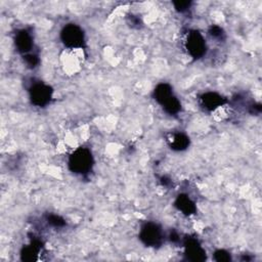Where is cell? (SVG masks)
Listing matches in <instances>:
<instances>
[{"label":"cell","instance_id":"cell-9","mask_svg":"<svg viewBox=\"0 0 262 262\" xmlns=\"http://www.w3.org/2000/svg\"><path fill=\"white\" fill-rule=\"evenodd\" d=\"M185 254L188 259L193 261H201L204 260L206 257L205 250L201 247L199 242L194 238H188L184 245Z\"/></svg>","mask_w":262,"mask_h":262},{"label":"cell","instance_id":"cell-6","mask_svg":"<svg viewBox=\"0 0 262 262\" xmlns=\"http://www.w3.org/2000/svg\"><path fill=\"white\" fill-rule=\"evenodd\" d=\"M139 237L147 247H157L162 243L163 232L157 223L147 222L141 227Z\"/></svg>","mask_w":262,"mask_h":262},{"label":"cell","instance_id":"cell-11","mask_svg":"<svg viewBox=\"0 0 262 262\" xmlns=\"http://www.w3.org/2000/svg\"><path fill=\"white\" fill-rule=\"evenodd\" d=\"M169 144L174 150L186 149L189 145V138L184 133H173L169 138Z\"/></svg>","mask_w":262,"mask_h":262},{"label":"cell","instance_id":"cell-12","mask_svg":"<svg viewBox=\"0 0 262 262\" xmlns=\"http://www.w3.org/2000/svg\"><path fill=\"white\" fill-rule=\"evenodd\" d=\"M209 35L215 39V40H223L225 37V33L223 31V29L219 26H211L209 29Z\"/></svg>","mask_w":262,"mask_h":262},{"label":"cell","instance_id":"cell-4","mask_svg":"<svg viewBox=\"0 0 262 262\" xmlns=\"http://www.w3.org/2000/svg\"><path fill=\"white\" fill-rule=\"evenodd\" d=\"M184 47L190 57L199 59L205 55L207 50V43L204 36L199 31L191 30L186 35Z\"/></svg>","mask_w":262,"mask_h":262},{"label":"cell","instance_id":"cell-2","mask_svg":"<svg viewBox=\"0 0 262 262\" xmlns=\"http://www.w3.org/2000/svg\"><path fill=\"white\" fill-rule=\"evenodd\" d=\"M94 161L91 151L87 147H78L69 158V168L72 172L80 175L89 173Z\"/></svg>","mask_w":262,"mask_h":262},{"label":"cell","instance_id":"cell-7","mask_svg":"<svg viewBox=\"0 0 262 262\" xmlns=\"http://www.w3.org/2000/svg\"><path fill=\"white\" fill-rule=\"evenodd\" d=\"M14 44L18 52L23 53L24 56L32 52V49L34 47V42H33V36L31 35L30 32L27 30L23 29L19 30L14 37Z\"/></svg>","mask_w":262,"mask_h":262},{"label":"cell","instance_id":"cell-14","mask_svg":"<svg viewBox=\"0 0 262 262\" xmlns=\"http://www.w3.org/2000/svg\"><path fill=\"white\" fill-rule=\"evenodd\" d=\"M173 5L175 7V10L182 13V12L187 11L190 8L191 2L190 1H175V2H173Z\"/></svg>","mask_w":262,"mask_h":262},{"label":"cell","instance_id":"cell-5","mask_svg":"<svg viewBox=\"0 0 262 262\" xmlns=\"http://www.w3.org/2000/svg\"><path fill=\"white\" fill-rule=\"evenodd\" d=\"M29 95L32 103L36 106H45L50 102L52 89L49 85L42 82L34 83L29 89Z\"/></svg>","mask_w":262,"mask_h":262},{"label":"cell","instance_id":"cell-8","mask_svg":"<svg viewBox=\"0 0 262 262\" xmlns=\"http://www.w3.org/2000/svg\"><path fill=\"white\" fill-rule=\"evenodd\" d=\"M201 104L204 106L205 110L208 111H215L221 105H223L226 102V99L216 92H206L201 97Z\"/></svg>","mask_w":262,"mask_h":262},{"label":"cell","instance_id":"cell-10","mask_svg":"<svg viewBox=\"0 0 262 262\" xmlns=\"http://www.w3.org/2000/svg\"><path fill=\"white\" fill-rule=\"evenodd\" d=\"M175 207L182 212L184 215H192L196 211L195 204L193 201L186 194H179L175 200Z\"/></svg>","mask_w":262,"mask_h":262},{"label":"cell","instance_id":"cell-1","mask_svg":"<svg viewBox=\"0 0 262 262\" xmlns=\"http://www.w3.org/2000/svg\"><path fill=\"white\" fill-rule=\"evenodd\" d=\"M154 97L167 114L172 116L177 115L180 112L181 103L174 95L173 90L169 84H158L154 90Z\"/></svg>","mask_w":262,"mask_h":262},{"label":"cell","instance_id":"cell-16","mask_svg":"<svg viewBox=\"0 0 262 262\" xmlns=\"http://www.w3.org/2000/svg\"><path fill=\"white\" fill-rule=\"evenodd\" d=\"M215 259L217 261H227L230 260V255L224 250H218L215 252Z\"/></svg>","mask_w":262,"mask_h":262},{"label":"cell","instance_id":"cell-3","mask_svg":"<svg viewBox=\"0 0 262 262\" xmlns=\"http://www.w3.org/2000/svg\"><path fill=\"white\" fill-rule=\"evenodd\" d=\"M60 40L70 49H81L85 46V34L76 24H68L60 31Z\"/></svg>","mask_w":262,"mask_h":262},{"label":"cell","instance_id":"cell-13","mask_svg":"<svg viewBox=\"0 0 262 262\" xmlns=\"http://www.w3.org/2000/svg\"><path fill=\"white\" fill-rule=\"evenodd\" d=\"M47 222L53 227H61L66 225V221L60 216H57L54 214H51L47 217Z\"/></svg>","mask_w":262,"mask_h":262},{"label":"cell","instance_id":"cell-15","mask_svg":"<svg viewBox=\"0 0 262 262\" xmlns=\"http://www.w3.org/2000/svg\"><path fill=\"white\" fill-rule=\"evenodd\" d=\"M24 59H25L27 66L30 67V68H35V67L39 63L38 55L35 54V53H30V54L25 55V56H24Z\"/></svg>","mask_w":262,"mask_h":262},{"label":"cell","instance_id":"cell-17","mask_svg":"<svg viewBox=\"0 0 262 262\" xmlns=\"http://www.w3.org/2000/svg\"><path fill=\"white\" fill-rule=\"evenodd\" d=\"M129 19H130V24H131L133 27H134V26L139 27V26L141 25L140 18H139V17H136L135 15H130V16H129Z\"/></svg>","mask_w":262,"mask_h":262}]
</instances>
